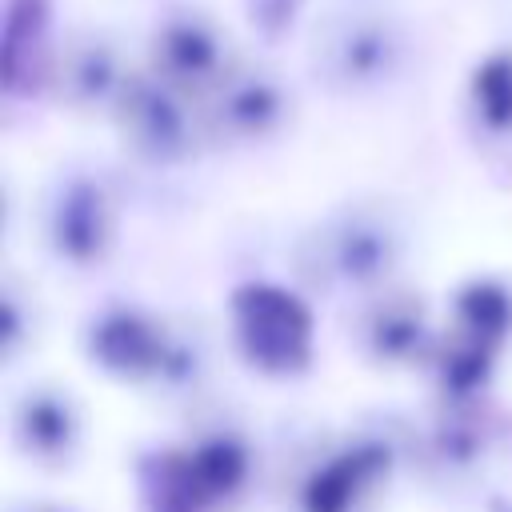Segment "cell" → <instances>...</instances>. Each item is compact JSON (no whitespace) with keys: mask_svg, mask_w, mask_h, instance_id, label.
<instances>
[{"mask_svg":"<svg viewBox=\"0 0 512 512\" xmlns=\"http://www.w3.org/2000/svg\"><path fill=\"white\" fill-rule=\"evenodd\" d=\"M404 256L400 228L376 208H344L300 244V276L324 292H380Z\"/></svg>","mask_w":512,"mask_h":512,"instance_id":"cell-1","label":"cell"},{"mask_svg":"<svg viewBox=\"0 0 512 512\" xmlns=\"http://www.w3.org/2000/svg\"><path fill=\"white\" fill-rule=\"evenodd\" d=\"M84 352L100 372L128 384L184 388L188 380H196L200 368V352L184 332L128 304L92 316L84 332Z\"/></svg>","mask_w":512,"mask_h":512,"instance_id":"cell-2","label":"cell"},{"mask_svg":"<svg viewBox=\"0 0 512 512\" xmlns=\"http://www.w3.org/2000/svg\"><path fill=\"white\" fill-rule=\"evenodd\" d=\"M228 316H232V344L252 372L288 380L312 364L316 320L300 292L272 280L240 284L228 300Z\"/></svg>","mask_w":512,"mask_h":512,"instance_id":"cell-3","label":"cell"},{"mask_svg":"<svg viewBox=\"0 0 512 512\" xmlns=\"http://www.w3.org/2000/svg\"><path fill=\"white\" fill-rule=\"evenodd\" d=\"M112 120L124 144L148 164H176L196 140V120L184 104V92L160 76H128L112 104Z\"/></svg>","mask_w":512,"mask_h":512,"instance_id":"cell-4","label":"cell"},{"mask_svg":"<svg viewBox=\"0 0 512 512\" xmlns=\"http://www.w3.org/2000/svg\"><path fill=\"white\" fill-rule=\"evenodd\" d=\"M352 340L360 356L376 368H420V364L428 368L440 332L432 328L424 296L388 284L372 292L356 312Z\"/></svg>","mask_w":512,"mask_h":512,"instance_id":"cell-5","label":"cell"},{"mask_svg":"<svg viewBox=\"0 0 512 512\" xmlns=\"http://www.w3.org/2000/svg\"><path fill=\"white\" fill-rule=\"evenodd\" d=\"M392 472V444L380 436H360L320 464H312L296 484L300 512H356L360 500L384 484Z\"/></svg>","mask_w":512,"mask_h":512,"instance_id":"cell-6","label":"cell"},{"mask_svg":"<svg viewBox=\"0 0 512 512\" xmlns=\"http://www.w3.org/2000/svg\"><path fill=\"white\" fill-rule=\"evenodd\" d=\"M48 248L76 264V268H88V264H100L116 240V200L112 192L92 180V176H72L52 208H48Z\"/></svg>","mask_w":512,"mask_h":512,"instance_id":"cell-7","label":"cell"},{"mask_svg":"<svg viewBox=\"0 0 512 512\" xmlns=\"http://www.w3.org/2000/svg\"><path fill=\"white\" fill-rule=\"evenodd\" d=\"M284 92L260 72H224L204 96V132L228 144H256L284 124Z\"/></svg>","mask_w":512,"mask_h":512,"instance_id":"cell-8","label":"cell"},{"mask_svg":"<svg viewBox=\"0 0 512 512\" xmlns=\"http://www.w3.org/2000/svg\"><path fill=\"white\" fill-rule=\"evenodd\" d=\"M228 72L224 44L216 28L200 16H168L152 32V76L172 84L176 92L208 96Z\"/></svg>","mask_w":512,"mask_h":512,"instance_id":"cell-9","label":"cell"},{"mask_svg":"<svg viewBox=\"0 0 512 512\" xmlns=\"http://www.w3.org/2000/svg\"><path fill=\"white\" fill-rule=\"evenodd\" d=\"M12 440L24 460L40 468H64L80 448V412L60 388L36 384L12 408Z\"/></svg>","mask_w":512,"mask_h":512,"instance_id":"cell-10","label":"cell"},{"mask_svg":"<svg viewBox=\"0 0 512 512\" xmlns=\"http://www.w3.org/2000/svg\"><path fill=\"white\" fill-rule=\"evenodd\" d=\"M56 76V52L48 40V0H8L4 16V88L32 96Z\"/></svg>","mask_w":512,"mask_h":512,"instance_id":"cell-11","label":"cell"},{"mask_svg":"<svg viewBox=\"0 0 512 512\" xmlns=\"http://www.w3.org/2000/svg\"><path fill=\"white\" fill-rule=\"evenodd\" d=\"M492 440H496V420L484 396L440 400L428 428V456L444 476H464L488 456Z\"/></svg>","mask_w":512,"mask_h":512,"instance_id":"cell-12","label":"cell"},{"mask_svg":"<svg viewBox=\"0 0 512 512\" xmlns=\"http://www.w3.org/2000/svg\"><path fill=\"white\" fill-rule=\"evenodd\" d=\"M128 72H120L116 52L104 40H80L56 56V76L52 84L72 108H108L116 104Z\"/></svg>","mask_w":512,"mask_h":512,"instance_id":"cell-13","label":"cell"},{"mask_svg":"<svg viewBox=\"0 0 512 512\" xmlns=\"http://www.w3.org/2000/svg\"><path fill=\"white\" fill-rule=\"evenodd\" d=\"M496 356H500V344L480 340V336L460 332V328H448L436 340L432 360H428V372L436 380L440 400H472V396H484V388H488V380L496 372Z\"/></svg>","mask_w":512,"mask_h":512,"instance_id":"cell-14","label":"cell"},{"mask_svg":"<svg viewBox=\"0 0 512 512\" xmlns=\"http://www.w3.org/2000/svg\"><path fill=\"white\" fill-rule=\"evenodd\" d=\"M184 448H188V460H192V472H196V484H200L208 508H220L244 492V484L252 476V452L236 432L220 428Z\"/></svg>","mask_w":512,"mask_h":512,"instance_id":"cell-15","label":"cell"},{"mask_svg":"<svg viewBox=\"0 0 512 512\" xmlns=\"http://www.w3.org/2000/svg\"><path fill=\"white\" fill-rule=\"evenodd\" d=\"M140 504L144 512H212L196 484L188 448H160L140 460Z\"/></svg>","mask_w":512,"mask_h":512,"instance_id":"cell-16","label":"cell"},{"mask_svg":"<svg viewBox=\"0 0 512 512\" xmlns=\"http://www.w3.org/2000/svg\"><path fill=\"white\" fill-rule=\"evenodd\" d=\"M396 40L388 28L380 24H352L348 32H340L324 56H328V72L332 80L348 84V88H360V84H376L392 72L396 64Z\"/></svg>","mask_w":512,"mask_h":512,"instance_id":"cell-17","label":"cell"},{"mask_svg":"<svg viewBox=\"0 0 512 512\" xmlns=\"http://www.w3.org/2000/svg\"><path fill=\"white\" fill-rule=\"evenodd\" d=\"M452 328L504 344L512 332V288L492 276L464 280L452 296Z\"/></svg>","mask_w":512,"mask_h":512,"instance_id":"cell-18","label":"cell"},{"mask_svg":"<svg viewBox=\"0 0 512 512\" xmlns=\"http://www.w3.org/2000/svg\"><path fill=\"white\" fill-rule=\"evenodd\" d=\"M472 108L492 132H512V52H492L472 72Z\"/></svg>","mask_w":512,"mask_h":512,"instance_id":"cell-19","label":"cell"},{"mask_svg":"<svg viewBox=\"0 0 512 512\" xmlns=\"http://www.w3.org/2000/svg\"><path fill=\"white\" fill-rule=\"evenodd\" d=\"M296 8H300V0H252V24L264 28L268 36H276L292 24Z\"/></svg>","mask_w":512,"mask_h":512,"instance_id":"cell-20","label":"cell"},{"mask_svg":"<svg viewBox=\"0 0 512 512\" xmlns=\"http://www.w3.org/2000/svg\"><path fill=\"white\" fill-rule=\"evenodd\" d=\"M20 340H24V308H20L16 288L8 284V292H4V352L16 356Z\"/></svg>","mask_w":512,"mask_h":512,"instance_id":"cell-21","label":"cell"},{"mask_svg":"<svg viewBox=\"0 0 512 512\" xmlns=\"http://www.w3.org/2000/svg\"><path fill=\"white\" fill-rule=\"evenodd\" d=\"M492 512H512V504L508 500H492Z\"/></svg>","mask_w":512,"mask_h":512,"instance_id":"cell-22","label":"cell"},{"mask_svg":"<svg viewBox=\"0 0 512 512\" xmlns=\"http://www.w3.org/2000/svg\"><path fill=\"white\" fill-rule=\"evenodd\" d=\"M32 512H60V508H32Z\"/></svg>","mask_w":512,"mask_h":512,"instance_id":"cell-23","label":"cell"}]
</instances>
